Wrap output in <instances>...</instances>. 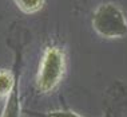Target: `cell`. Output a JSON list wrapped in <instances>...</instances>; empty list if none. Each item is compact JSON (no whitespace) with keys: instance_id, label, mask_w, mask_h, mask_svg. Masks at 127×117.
<instances>
[{"instance_id":"1","label":"cell","mask_w":127,"mask_h":117,"mask_svg":"<svg viewBox=\"0 0 127 117\" xmlns=\"http://www.w3.org/2000/svg\"><path fill=\"white\" fill-rule=\"evenodd\" d=\"M92 28L106 39H119L127 35V19L118 5L103 3L92 13Z\"/></svg>"},{"instance_id":"2","label":"cell","mask_w":127,"mask_h":117,"mask_svg":"<svg viewBox=\"0 0 127 117\" xmlns=\"http://www.w3.org/2000/svg\"><path fill=\"white\" fill-rule=\"evenodd\" d=\"M66 71V57L59 47L50 46L44 51L36 75V88L40 93H50L58 86Z\"/></svg>"},{"instance_id":"3","label":"cell","mask_w":127,"mask_h":117,"mask_svg":"<svg viewBox=\"0 0 127 117\" xmlns=\"http://www.w3.org/2000/svg\"><path fill=\"white\" fill-rule=\"evenodd\" d=\"M16 62V78L11 93L5 98V105L3 109L1 117H22V102H20V93H19V84H20V66H22V53L18 50L15 55Z\"/></svg>"},{"instance_id":"4","label":"cell","mask_w":127,"mask_h":117,"mask_svg":"<svg viewBox=\"0 0 127 117\" xmlns=\"http://www.w3.org/2000/svg\"><path fill=\"white\" fill-rule=\"evenodd\" d=\"M15 78H16V62L13 65L12 71L8 70H0V98L4 97L7 98V96L11 93L13 84H15Z\"/></svg>"},{"instance_id":"5","label":"cell","mask_w":127,"mask_h":117,"mask_svg":"<svg viewBox=\"0 0 127 117\" xmlns=\"http://www.w3.org/2000/svg\"><path fill=\"white\" fill-rule=\"evenodd\" d=\"M18 8L24 13H35L44 7L46 0H13Z\"/></svg>"},{"instance_id":"6","label":"cell","mask_w":127,"mask_h":117,"mask_svg":"<svg viewBox=\"0 0 127 117\" xmlns=\"http://www.w3.org/2000/svg\"><path fill=\"white\" fill-rule=\"evenodd\" d=\"M37 116H40V117H82L71 111H54V112H48V113L37 115Z\"/></svg>"}]
</instances>
